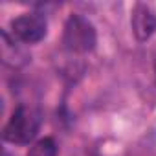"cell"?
Returning <instances> with one entry per match:
<instances>
[{"label":"cell","mask_w":156,"mask_h":156,"mask_svg":"<svg viewBox=\"0 0 156 156\" xmlns=\"http://www.w3.org/2000/svg\"><path fill=\"white\" fill-rule=\"evenodd\" d=\"M28 156H57V143L53 138H42L39 141H35L30 151Z\"/></svg>","instance_id":"6"},{"label":"cell","mask_w":156,"mask_h":156,"mask_svg":"<svg viewBox=\"0 0 156 156\" xmlns=\"http://www.w3.org/2000/svg\"><path fill=\"white\" fill-rule=\"evenodd\" d=\"M2 57H4V62L11 66H20L28 61V55L19 46V41L15 37L11 39L8 31H2Z\"/></svg>","instance_id":"5"},{"label":"cell","mask_w":156,"mask_h":156,"mask_svg":"<svg viewBox=\"0 0 156 156\" xmlns=\"http://www.w3.org/2000/svg\"><path fill=\"white\" fill-rule=\"evenodd\" d=\"M46 19L39 13H24L11 20V33L19 42L33 44L46 35Z\"/></svg>","instance_id":"3"},{"label":"cell","mask_w":156,"mask_h":156,"mask_svg":"<svg viewBox=\"0 0 156 156\" xmlns=\"http://www.w3.org/2000/svg\"><path fill=\"white\" fill-rule=\"evenodd\" d=\"M96 30L90 20L81 15H70L64 24L62 44L72 53H88L96 46Z\"/></svg>","instance_id":"2"},{"label":"cell","mask_w":156,"mask_h":156,"mask_svg":"<svg viewBox=\"0 0 156 156\" xmlns=\"http://www.w3.org/2000/svg\"><path fill=\"white\" fill-rule=\"evenodd\" d=\"M154 72H156V62H154Z\"/></svg>","instance_id":"7"},{"label":"cell","mask_w":156,"mask_h":156,"mask_svg":"<svg viewBox=\"0 0 156 156\" xmlns=\"http://www.w3.org/2000/svg\"><path fill=\"white\" fill-rule=\"evenodd\" d=\"M39 127H41L39 114L33 108L20 105L15 108V112L11 114L9 121L4 127V140L9 143L26 145L37 136Z\"/></svg>","instance_id":"1"},{"label":"cell","mask_w":156,"mask_h":156,"mask_svg":"<svg viewBox=\"0 0 156 156\" xmlns=\"http://www.w3.org/2000/svg\"><path fill=\"white\" fill-rule=\"evenodd\" d=\"M132 31L138 41H147L156 30V17L147 4H136L130 17Z\"/></svg>","instance_id":"4"}]
</instances>
